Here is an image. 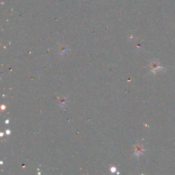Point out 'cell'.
I'll return each instance as SVG.
<instances>
[{
	"mask_svg": "<svg viewBox=\"0 0 175 175\" xmlns=\"http://www.w3.org/2000/svg\"><path fill=\"white\" fill-rule=\"evenodd\" d=\"M6 133H7L8 134H10V131H9V130H8V131H7V132H6Z\"/></svg>",
	"mask_w": 175,
	"mask_h": 175,
	"instance_id": "2",
	"label": "cell"
},
{
	"mask_svg": "<svg viewBox=\"0 0 175 175\" xmlns=\"http://www.w3.org/2000/svg\"><path fill=\"white\" fill-rule=\"evenodd\" d=\"M111 171H112V172H116V168L113 167V168H111Z\"/></svg>",
	"mask_w": 175,
	"mask_h": 175,
	"instance_id": "1",
	"label": "cell"
}]
</instances>
